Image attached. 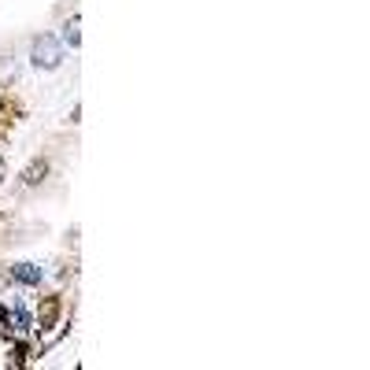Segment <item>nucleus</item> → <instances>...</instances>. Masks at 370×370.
<instances>
[{"instance_id": "1", "label": "nucleus", "mask_w": 370, "mask_h": 370, "mask_svg": "<svg viewBox=\"0 0 370 370\" xmlns=\"http://www.w3.org/2000/svg\"><path fill=\"white\" fill-rule=\"evenodd\" d=\"M34 63L37 67H45V71H56L60 63H63V52H60V41H52V37H37L34 41Z\"/></svg>"}, {"instance_id": "2", "label": "nucleus", "mask_w": 370, "mask_h": 370, "mask_svg": "<svg viewBox=\"0 0 370 370\" xmlns=\"http://www.w3.org/2000/svg\"><path fill=\"white\" fill-rule=\"evenodd\" d=\"M12 281H23V285H37V281H41V267H34V263H19V267H12Z\"/></svg>"}, {"instance_id": "3", "label": "nucleus", "mask_w": 370, "mask_h": 370, "mask_svg": "<svg viewBox=\"0 0 370 370\" xmlns=\"http://www.w3.org/2000/svg\"><path fill=\"white\" fill-rule=\"evenodd\" d=\"M8 319L15 322V330H19V333H26V330H30V311L23 308V303H15V308H12V315H8Z\"/></svg>"}, {"instance_id": "4", "label": "nucleus", "mask_w": 370, "mask_h": 370, "mask_svg": "<svg viewBox=\"0 0 370 370\" xmlns=\"http://www.w3.org/2000/svg\"><path fill=\"white\" fill-rule=\"evenodd\" d=\"M63 37H67V45L78 49V41H82V34H78V15H74L71 23H67V34H63Z\"/></svg>"}, {"instance_id": "5", "label": "nucleus", "mask_w": 370, "mask_h": 370, "mask_svg": "<svg viewBox=\"0 0 370 370\" xmlns=\"http://www.w3.org/2000/svg\"><path fill=\"white\" fill-rule=\"evenodd\" d=\"M37 174H41V163H37V167H30V170H26V182H30V185H34V182H41Z\"/></svg>"}]
</instances>
